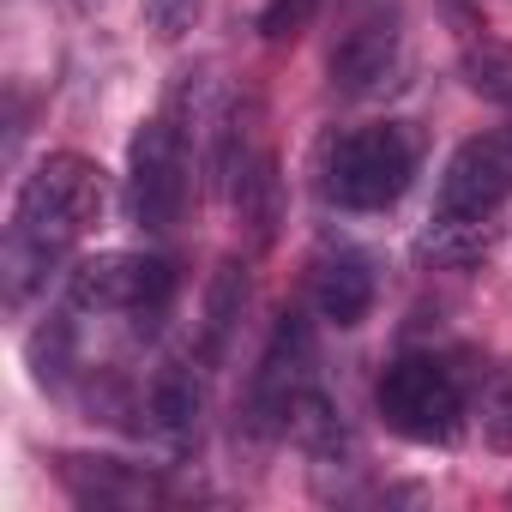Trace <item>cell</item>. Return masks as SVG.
I'll return each mask as SVG.
<instances>
[{
  "mask_svg": "<svg viewBox=\"0 0 512 512\" xmlns=\"http://www.w3.org/2000/svg\"><path fill=\"white\" fill-rule=\"evenodd\" d=\"M103 205H109V181L79 151H55L25 175L13 229H7V302L13 308L67 260V247L85 229L103 223Z\"/></svg>",
  "mask_w": 512,
  "mask_h": 512,
  "instance_id": "cell-1",
  "label": "cell"
},
{
  "mask_svg": "<svg viewBox=\"0 0 512 512\" xmlns=\"http://www.w3.org/2000/svg\"><path fill=\"white\" fill-rule=\"evenodd\" d=\"M416 175V145L404 127H350L320 151V193L344 211H386Z\"/></svg>",
  "mask_w": 512,
  "mask_h": 512,
  "instance_id": "cell-2",
  "label": "cell"
},
{
  "mask_svg": "<svg viewBox=\"0 0 512 512\" xmlns=\"http://www.w3.org/2000/svg\"><path fill=\"white\" fill-rule=\"evenodd\" d=\"M374 404H380V416H386L392 434H404L416 446H440L464 422V380L440 356H398L380 374Z\"/></svg>",
  "mask_w": 512,
  "mask_h": 512,
  "instance_id": "cell-3",
  "label": "cell"
},
{
  "mask_svg": "<svg viewBox=\"0 0 512 512\" xmlns=\"http://www.w3.org/2000/svg\"><path fill=\"white\" fill-rule=\"evenodd\" d=\"M187 187H193V157L175 121H145L127 145V211L139 229L163 235L181 223L187 211Z\"/></svg>",
  "mask_w": 512,
  "mask_h": 512,
  "instance_id": "cell-4",
  "label": "cell"
},
{
  "mask_svg": "<svg viewBox=\"0 0 512 512\" xmlns=\"http://www.w3.org/2000/svg\"><path fill=\"white\" fill-rule=\"evenodd\" d=\"M175 296V266L163 253H91L67 272V302L85 314H163Z\"/></svg>",
  "mask_w": 512,
  "mask_h": 512,
  "instance_id": "cell-5",
  "label": "cell"
},
{
  "mask_svg": "<svg viewBox=\"0 0 512 512\" xmlns=\"http://www.w3.org/2000/svg\"><path fill=\"white\" fill-rule=\"evenodd\" d=\"M314 392V338H308V320L302 314H284L272 326V344L260 356L247 380V428L272 440V434H290L296 422V404Z\"/></svg>",
  "mask_w": 512,
  "mask_h": 512,
  "instance_id": "cell-6",
  "label": "cell"
},
{
  "mask_svg": "<svg viewBox=\"0 0 512 512\" xmlns=\"http://www.w3.org/2000/svg\"><path fill=\"white\" fill-rule=\"evenodd\" d=\"M512 199V139H464L446 169H440V193H434V217H470L488 223L500 205Z\"/></svg>",
  "mask_w": 512,
  "mask_h": 512,
  "instance_id": "cell-7",
  "label": "cell"
},
{
  "mask_svg": "<svg viewBox=\"0 0 512 512\" xmlns=\"http://www.w3.org/2000/svg\"><path fill=\"white\" fill-rule=\"evenodd\" d=\"M398 73V31L386 19H362L338 49H332V85L344 97H374Z\"/></svg>",
  "mask_w": 512,
  "mask_h": 512,
  "instance_id": "cell-8",
  "label": "cell"
},
{
  "mask_svg": "<svg viewBox=\"0 0 512 512\" xmlns=\"http://www.w3.org/2000/svg\"><path fill=\"white\" fill-rule=\"evenodd\" d=\"M314 308H320V320H332L344 332L368 320V308H374V272H368L362 253L338 247V253H326V260L314 266Z\"/></svg>",
  "mask_w": 512,
  "mask_h": 512,
  "instance_id": "cell-9",
  "label": "cell"
},
{
  "mask_svg": "<svg viewBox=\"0 0 512 512\" xmlns=\"http://www.w3.org/2000/svg\"><path fill=\"white\" fill-rule=\"evenodd\" d=\"M199 410H205L199 374H193L187 362L157 368V380H151V422H157V434H169L175 446H187V440L199 434Z\"/></svg>",
  "mask_w": 512,
  "mask_h": 512,
  "instance_id": "cell-10",
  "label": "cell"
},
{
  "mask_svg": "<svg viewBox=\"0 0 512 512\" xmlns=\"http://www.w3.org/2000/svg\"><path fill=\"white\" fill-rule=\"evenodd\" d=\"M458 73H464V85H470L482 103L512 109V43H500V37H476V43H464Z\"/></svg>",
  "mask_w": 512,
  "mask_h": 512,
  "instance_id": "cell-11",
  "label": "cell"
},
{
  "mask_svg": "<svg viewBox=\"0 0 512 512\" xmlns=\"http://www.w3.org/2000/svg\"><path fill=\"white\" fill-rule=\"evenodd\" d=\"M488 247H494V229L470 217H434V229L422 235V253H434L440 266H476Z\"/></svg>",
  "mask_w": 512,
  "mask_h": 512,
  "instance_id": "cell-12",
  "label": "cell"
},
{
  "mask_svg": "<svg viewBox=\"0 0 512 512\" xmlns=\"http://www.w3.org/2000/svg\"><path fill=\"white\" fill-rule=\"evenodd\" d=\"M482 440L494 452H512V368H500L482 392Z\"/></svg>",
  "mask_w": 512,
  "mask_h": 512,
  "instance_id": "cell-13",
  "label": "cell"
},
{
  "mask_svg": "<svg viewBox=\"0 0 512 512\" xmlns=\"http://www.w3.org/2000/svg\"><path fill=\"white\" fill-rule=\"evenodd\" d=\"M139 7H145V31H151V37H163V43H181V37L199 25L205 0H139Z\"/></svg>",
  "mask_w": 512,
  "mask_h": 512,
  "instance_id": "cell-14",
  "label": "cell"
},
{
  "mask_svg": "<svg viewBox=\"0 0 512 512\" xmlns=\"http://www.w3.org/2000/svg\"><path fill=\"white\" fill-rule=\"evenodd\" d=\"M308 13H314V0H272L266 19H260V31L266 37H296L308 25Z\"/></svg>",
  "mask_w": 512,
  "mask_h": 512,
  "instance_id": "cell-15",
  "label": "cell"
},
{
  "mask_svg": "<svg viewBox=\"0 0 512 512\" xmlns=\"http://www.w3.org/2000/svg\"><path fill=\"white\" fill-rule=\"evenodd\" d=\"M61 7H91V0H61Z\"/></svg>",
  "mask_w": 512,
  "mask_h": 512,
  "instance_id": "cell-16",
  "label": "cell"
}]
</instances>
